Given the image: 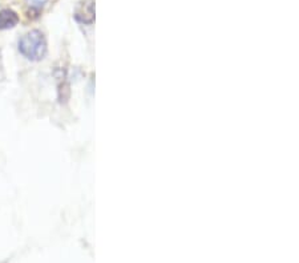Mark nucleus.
Returning a JSON list of instances; mask_svg holds the SVG:
<instances>
[{"mask_svg":"<svg viewBox=\"0 0 299 263\" xmlns=\"http://www.w3.org/2000/svg\"><path fill=\"white\" fill-rule=\"evenodd\" d=\"M19 51L30 60H41L47 54V40L40 31H31L19 40Z\"/></svg>","mask_w":299,"mask_h":263,"instance_id":"nucleus-1","label":"nucleus"},{"mask_svg":"<svg viewBox=\"0 0 299 263\" xmlns=\"http://www.w3.org/2000/svg\"><path fill=\"white\" fill-rule=\"evenodd\" d=\"M76 20L84 24H91L94 20V3L92 0H84L76 8Z\"/></svg>","mask_w":299,"mask_h":263,"instance_id":"nucleus-2","label":"nucleus"},{"mask_svg":"<svg viewBox=\"0 0 299 263\" xmlns=\"http://www.w3.org/2000/svg\"><path fill=\"white\" fill-rule=\"evenodd\" d=\"M19 21V16L12 10L0 11V30H10L14 28Z\"/></svg>","mask_w":299,"mask_h":263,"instance_id":"nucleus-3","label":"nucleus"},{"mask_svg":"<svg viewBox=\"0 0 299 263\" xmlns=\"http://www.w3.org/2000/svg\"><path fill=\"white\" fill-rule=\"evenodd\" d=\"M45 2H47V0H27L28 6H30L32 10H36L37 12H39V11L43 8V6L45 4Z\"/></svg>","mask_w":299,"mask_h":263,"instance_id":"nucleus-4","label":"nucleus"}]
</instances>
